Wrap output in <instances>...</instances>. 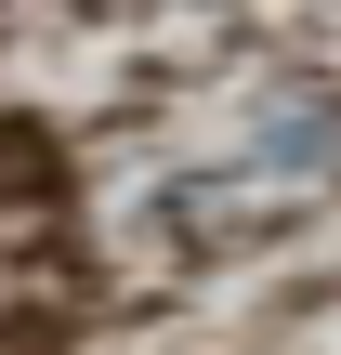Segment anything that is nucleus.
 I'll return each mask as SVG.
<instances>
[]
</instances>
